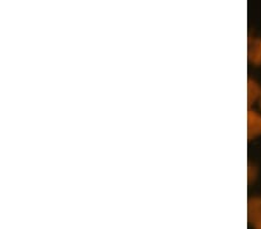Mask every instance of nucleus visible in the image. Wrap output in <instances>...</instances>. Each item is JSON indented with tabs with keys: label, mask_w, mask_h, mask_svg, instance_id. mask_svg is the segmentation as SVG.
Listing matches in <instances>:
<instances>
[{
	"label": "nucleus",
	"mask_w": 261,
	"mask_h": 229,
	"mask_svg": "<svg viewBox=\"0 0 261 229\" xmlns=\"http://www.w3.org/2000/svg\"><path fill=\"white\" fill-rule=\"evenodd\" d=\"M259 107H260V109H261V94H260V99H259Z\"/></svg>",
	"instance_id": "5"
},
{
	"label": "nucleus",
	"mask_w": 261,
	"mask_h": 229,
	"mask_svg": "<svg viewBox=\"0 0 261 229\" xmlns=\"http://www.w3.org/2000/svg\"><path fill=\"white\" fill-rule=\"evenodd\" d=\"M254 229H261V226H260V227H256V228H254Z\"/></svg>",
	"instance_id": "6"
},
{
	"label": "nucleus",
	"mask_w": 261,
	"mask_h": 229,
	"mask_svg": "<svg viewBox=\"0 0 261 229\" xmlns=\"http://www.w3.org/2000/svg\"><path fill=\"white\" fill-rule=\"evenodd\" d=\"M261 94V87L259 83L252 79H248L247 81V106L251 107L256 101H259Z\"/></svg>",
	"instance_id": "4"
},
{
	"label": "nucleus",
	"mask_w": 261,
	"mask_h": 229,
	"mask_svg": "<svg viewBox=\"0 0 261 229\" xmlns=\"http://www.w3.org/2000/svg\"><path fill=\"white\" fill-rule=\"evenodd\" d=\"M261 136V115L256 111H247V138L252 140Z\"/></svg>",
	"instance_id": "2"
},
{
	"label": "nucleus",
	"mask_w": 261,
	"mask_h": 229,
	"mask_svg": "<svg viewBox=\"0 0 261 229\" xmlns=\"http://www.w3.org/2000/svg\"><path fill=\"white\" fill-rule=\"evenodd\" d=\"M248 222L254 228L261 226V197L251 198L247 204Z\"/></svg>",
	"instance_id": "1"
},
{
	"label": "nucleus",
	"mask_w": 261,
	"mask_h": 229,
	"mask_svg": "<svg viewBox=\"0 0 261 229\" xmlns=\"http://www.w3.org/2000/svg\"><path fill=\"white\" fill-rule=\"evenodd\" d=\"M247 57L251 64L261 65V39H248Z\"/></svg>",
	"instance_id": "3"
}]
</instances>
